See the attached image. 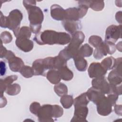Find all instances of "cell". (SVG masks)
I'll return each mask as SVG.
<instances>
[{
  "mask_svg": "<svg viewBox=\"0 0 122 122\" xmlns=\"http://www.w3.org/2000/svg\"><path fill=\"white\" fill-rule=\"evenodd\" d=\"M33 40L40 45H65L70 43L71 36L64 32H56L53 30H45L36 34Z\"/></svg>",
  "mask_w": 122,
  "mask_h": 122,
  "instance_id": "6da1fadb",
  "label": "cell"
},
{
  "mask_svg": "<svg viewBox=\"0 0 122 122\" xmlns=\"http://www.w3.org/2000/svg\"><path fill=\"white\" fill-rule=\"evenodd\" d=\"M35 0H23V4L28 11L30 28L32 32L37 34L40 32L41 23L43 20V13L41 10L36 6Z\"/></svg>",
  "mask_w": 122,
  "mask_h": 122,
  "instance_id": "7a4b0ae2",
  "label": "cell"
},
{
  "mask_svg": "<svg viewBox=\"0 0 122 122\" xmlns=\"http://www.w3.org/2000/svg\"><path fill=\"white\" fill-rule=\"evenodd\" d=\"M85 35L81 31H77L72 34L69 45L64 48L59 53L58 56L67 61L78 54L81 45L84 40Z\"/></svg>",
  "mask_w": 122,
  "mask_h": 122,
  "instance_id": "3957f363",
  "label": "cell"
},
{
  "mask_svg": "<svg viewBox=\"0 0 122 122\" xmlns=\"http://www.w3.org/2000/svg\"><path fill=\"white\" fill-rule=\"evenodd\" d=\"M22 19L23 14L18 9L11 10L9 16H6V28L12 30L16 37L20 29V22Z\"/></svg>",
  "mask_w": 122,
  "mask_h": 122,
  "instance_id": "277c9868",
  "label": "cell"
},
{
  "mask_svg": "<svg viewBox=\"0 0 122 122\" xmlns=\"http://www.w3.org/2000/svg\"><path fill=\"white\" fill-rule=\"evenodd\" d=\"M116 45L110 41H102L97 47L94 51L93 56L97 60L102 59L107 54H112L116 51Z\"/></svg>",
  "mask_w": 122,
  "mask_h": 122,
  "instance_id": "5b68a950",
  "label": "cell"
},
{
  "mask_svg": "<svg viewBox=\"0 0 122 122\" xmlns=\"http://www.w3.org/2000/svg\"><path fill=\"white\" fill-rule=\"evenodd\" d=\"M122 25H112L109 26L106 30L105 41H110L114 43L121 38Z\"/></svg>",
  "mask_w": 122,
  "mask_h": 122,
  "instance_id": "8992f818",
  "label": "cell"
},
{
  "mask_svg": "<svg viewBox=\"0 0 122 122\" xmlns=\"http://www.w3.org/2000/svg\"><path fill=\"white\" fill-rule=\"evenodd\" d=\"M37 116L38 121L41 122H53L52 118V105L45 104L40 108Z\"/></svg>",
  "mask_w": 122,
  "mask_h": 122,
  "instance_id": "52a82bcc",
  "label": "cell"
},
{
  "mask_svg": "<svg viewBox=\"0 0 122 122\" xmlns=\"http://www.w3.org/2000/svg\"><path fill=\"white\" fill-rule=\"evenodd\" d=\"M98 113L102 116H107L112 112V104L107 97L104 96L96 104Z\"/></svg>",
  "mask_w": 122,
  "mask_h": 122,
  "instance_id": "ba28073f",
  "label": "cell"
},
{
  "mask_svg": "<svg viewBox=\"0 0 122 122\" xmlns=\"http://www.w3.org/2000/svg\"><path fill=\"white\" fill-rule=\"evenodd\" d=\"M88 71L90 78H97L104 77L107 71L103 67L101 63L92 62L90 64Z\"/></svg>",
  "mask_w": 122,
  "mask_h": 122,
  "instance_id": "9c48e42d",
  "label": "cell"
},
{
  "mask_svg": "<svg viewBox=\"0 0 122 122\" xmlns=\"http://www.w3.org/2000/svg\"><path fill=\"white\" fill-rule=\"evenodd\" d=\"M92 87L101 91L104 94L111 92V87L104 77L94 78L92 81Z\"/></svg>",
  "mask_w": 122,
  "mask_h": 122,
  "instance_id": "30bf717a",
  "label": "cell"
},
{
  "mask_svg": "<svg viewBox=\"0 0 122 122\" xmlns=\"http://www.w3.org/2000/svg\"><path fill=\"white\" fill-rule=\"evenodd\" d=\"M15 43L20 50L25 52L30 51L33 48V42L26 37H17Z\"/></svg>",
  "mask_w": 122,
  "mask_h": 122,
  "instance_id": "8fae6325",
  "label": "cell"
},
{
  "mask_svg": "<svg viewBox=\"0 0 122 122\" xmlns=\"http://www.w3.org/2000/svg\"><path fill=\"white\" fill-rule=\"evenodd\" d=\"M74 116L71 122H87L86 120L88 113V108L87 106H81L74 107Z\"/></svg>",
  "mask_w": 122,
  "mask_h": 122,
  "instance_id": "7c38bea8",
  "label": "cell"
},
{
  "mask_svg": "<svg viewBox=\"0 0 122 122\" xmlns=\"http://www.w3.org/2000/svg\"><path fill=\"white\" fill-rule=\"evenodd\" d=\"M88 99L96 104L100 100L105 96V94L100 90L92 86L86 92Z\"/></svg>",
  "mask_w": 122,
  "mask_h": 122,
  "instance_id": "4fadbf2b",
  "label": "cell"
},
{
  "mask_svg": "<svg viewBox=\"0 0 122 122\" xmlns=\"http://www.w3.org/2000/svg\"><path fill=\"white\" fill-rule=\"evenodd\" d=\"M51 15L57 20H63L66 17V11L59 5L54 4L51 7Z\"/></svg>",
  "mask_w": 122,
  "mask_h": 122,
  "instance_id": "5bb4252c",
  "label": "cell"
},
{
  "mask_svg": "<svg viewBox=\"0 0 122 122\" xmlns=\"http://www.w3.org/2000/svg\"><path fill=\"white\" fill-rule=\"evenodd\" d=\"M62 25L66 30L72 34L81 28V22L79 20H64L62 21Z\"/></svg>",
  "mask_w": 122,
  "mask_h": 122,
  "instance_id": "9a60e30c",
  "label": "cell"
},
{
  "mask_svg": "<svg viewBox=\"0 0 122 122\" xmlns=\"http://www.w3.org/2000/svg\"><path fill=\"white\" fill-rule=\"evenodd\" d=\"M8 61L10 70L14 72L20 71L23 66H24V63L22 59L16 57L15 54L10 58Z\"/></svg>",
  "mask_w": 122,
  "mask_h": 122,
  "instance_id": "2e32d148",
  "label": "cell"
},
{
  "mask_svg": "<svg viewBox=\"0 0 122 122\" xmlns=\"http://www.w3.org/2000/svg\"><path fill=\"white\" fill-rule=\"evenodd\" d=\"M108 80L111 86H116L121 84L122 81V73L115 69L109 73Z\"/></svg>",
  "mask_w": 122,
  "mask_h": 122,
  "instance_id": "e0dca14e",
  "label": "cell"
},
{
  "mask_svg": "<svg viewBox=\"0 0 122 122\" xmlns=\"http://www.w3.org/2000/svg\"><path fill=\"white\" fill-rule=\"evenodd\" d=\"M18 79L17 75H12L6 77L4 79H0V96H3V92H5L7 88Z\"/></svg>",
  "mask_w": 122,
  "mask_h": 122,
  "instance_id": "ac0fdd59",
  "label": "cell"
},
{
  "mask_svg": "<svg viewBox=\"0 0 122 122\" xmlns=\"http://www.w3.org/2000/svg\"><path fill=\"white\" fill-rule=\"evenodd\" d=\"M32 68L33 71L34 75H45L44 72L46 70L43 63V59H37L34 61L32 63Z\"/></svg>",
  "mask_w": 122,
  "mask_h": 122,
  "instance_id": "d6986e66",
  "label": "cell"
},
{
  "mask_svg": "<svg viewBox=\"0 0 122 122\" xmlns=\"http://www.w3.org/2000/svg\"><path fill=\"white\" fill-rule=\"evenodd\" d=\"M73 60L75 67L78 71H84L86 70L88 64L86 60L84 58V57L77 54L73 58Z\"/></svg>",
  "mask_w": 122,
  "mask_h": 122,
  "instance_id": "ffe728a7",
  "label": "cell"
},
{
  "mask_svg": "<svg viewBox=\"0 0 122 122\" xmlns=\"http://www.w3.org/2000/svg\"><path fill=\"white\" fill-rule=\"evenodd\" d=\"M66 17L65 20H79L80 17L79 11L78 8H70L65 10Z\"/></svg>",
  "mask_w": 122,
  "mask_h": 122,
  "instance_id": "44dd1931",
  "label": "cell"
},
{
  "mask_svg": "<svg viewBox=\"0 0 122 122\" xmlns=\"http://www.w3.org/2000/svg\"><path fill=\"white\" fill-rule=\"evenodd\" d=\"M61 79L68 81L71 80L73 77V73L67 66H64L58 70Z\"/></svg>",
  "mask_w": 122,
  "mask_h": 122,
  "instance_id": "7402d4cb",
  "label": "cell"
},
{
  "mask_svg": "<svg viewBox=\"0 0 122 122\" xmlns=\"http://www.w3.org/2000/svg\"><path fill=\"white\" fill-rule=\"evenodd\" d=\"M46 77L48 81L53 84H58L61 80L58 71L54 69L50 70L46 74Z\"/></svg>",
  "mask_w": 122,
  "mask_h": 122,
  "instance_id": "603a6c76",
  "label": "cell"
},
{
  "mask_svg": "<svg viewBox=\"0 0 122 122\" xmlns=\"http://www.w3.org/2000/svg\"><path fill=\"white\" fill-rule=\"evenodd\" d=\"M90 100L88 99L86 93H83L76 97L73 101L74 107L81 106H87L89 103Z\"/></svg>",
  "mask_w": 122,
  "mask_h": 122,
  "instance_id": "cb8c5ba5",
  "label": "cell"
},
{
  "mask_svg": "<svg viewBox=\"0 0 122 122\" xmlns=\"http://www.w3.org/2000/svg\"><path fill=\"white\" fill-rule=\"evenodd\" d=\"M84 2L89 8H91L95 11L102 10L104 6V3L103 1L84 0Z\"/></svg>",
  "mask_w": 122,
  "mask_h": 122,
  "instance_id": "d4e9b609",
  "label": "cell"
},
{
  "mask_svg": "<svg viewBox=\"0 0 122 122\" xmlns=\"http://www.w3.org/2000/svg\"><path fill=\"white\" fill-rule=\"evenodd\" d=\"M101 63L106 71L113 69L115 66L116 59L112 57H108L105 58Z\"/></svg>",
  "mask_w": 122,
  "mask_h": 122,
  "instance_id": "484cf974",
  "label": "cell"
},
{
  "mask_svg": "<svg viewBox=\"0 0 122 122\" xmlns=\"http://www.w3.org/2000/svg\"><path fill=\"white\" fill-rule=\"evenodd\" d=\"M93 49L89 44L85 43V44L81 46L78 52V54L80 56L85 57H90L92 54Z\"/></svg>",
  "mask_w": 122,
  "mask_h": 122,
  "instance_id": "4316f807",
  "label": "cell"
},
{
  "mask_svg": "<svg viewBox=\"0 0 122 122\" xmlns=\"http://www.w3.org/2000/svg\"><path fill=\"white\" fill-rule=\"evenodd\" d=\"M73 96L71 95H64L61 98L60 102L62 106L65 109H69L73 104Z\"/></svg>",
  "mask_w": 122,
  "mask_h": 122,
  "instance_id": "83f0119b",
  "label": "cell"
},
{
  "mask_svg": "<svg viewBox=\"0 0 122 122\" xmlns=\"http://www.w3.org/2000/svg\"><path fill=\"white\" fill-rule=\"evenodd\" d=\"M54 90L55 93L59 96L61 97L66 95L68 93L67 86L62 82H60L56 84L54 87Z\"/></svg>",
  "mask_w": 122,
  "mask_h": 122,
  "instance_id": "f1b7e54d",
  "label": "cell"
},
{
  "mask_svg": "<svg viewBox=\"0 0 122 122\" xmlns=\"http://www.w3.org/2000/svg\"><path fill=\"white\" fill-rule=\"evenodd\" d=\"M20 86L17 83H14L9 85L6 89L5 92L9 95L14 96L20 92Z\"/></svg>",
  "mask_w": 122,
  "mask_h": 122,
  "instance_id": "f546056e",
  "label": "cell"
},
{
  "mask_svg": "<svg viewBox=\"0 0 122 122\" xmlns=\"http://www.w3.org/2000/svg\"><path fill=\"white\" fill-rule=\"evenodd\" d=\"M20 73L25 78H29L34 75V72L32 67L29 66H24L20 71Z\"/></svg>",
  "mask_w": 122,
  "mask_h": 122,
  "instance_id": "4dcf8cb0",
  "label": "cell"
},
{
  "mask_svg": "<svg viewBox=\"0 0 122 122\" xmlns=\"http://www.w3.org/2000/svg\"><path fill=\"white\" fill-rule=\"evenodd\" d=\"M31 31L30 28L27 26H23L20 28L17 37H23L29 39L31 36Z\"/></svg>",
  "mask_w": 122,
  "mask_h": 122,
  "instance_id": "1f68e13d",
  "label": "cell"
},
{
  "mask_svg": "<svg viewBox=\"0 0 122 122\" xmlns=\"http://www.w3.org/2000/svg\"><path fill=\"white\" fill-rule=\"evenodd\" d=\"M43 63L46 70L54 69V57H49L43 59Z\"/></svg>",
  "mask_w": 122,
  "mask_h": 122,
  "instance_id": "d6a6232c",
  "label": "cell"
},
{
  "mask_svg": "<svg viewBox=\"0 0 122 122\" xmlns=\"http://www.w3.org/2000/svg\"><path fill=\"white\" fill-rule=\"evenodd\" d=\"M1 43L7 44L10 42L12 40V36L10 33L7 31L2 32L0 34Z\"/></svg>",
  "mask_w": 122,
  "mask_h": 122,
  "instance_id": "836d02e7",
  "label": "cell"
},
{
  "mask_svg": "<svg viewBox=\"0 0 122 122\" xmlns=\"http://www.w3.org/2000/svg\"><path fill=\"white\" fill-rule=\"evenodd\" d=\"M63 113V109L58 105H52V117L57 118L61 117Z\"/></svg>",
  "mask_w": 122,
  "mask_h": 122,
  "instance_id": "e575fe53",
  "label": "cell"
},
{
  "mask_svg": "<svg viewBox=\"0 0 122 122\" xmlns=\"http://www.w3.org/2000/svg\"><path fill=\"white\" fill-rule=\"evenodd\" d=\"M102 41V40L101 37L96 35L91 36L89 39V43L95 48L98 46Z\"/></svg>",
  "mask_w": 122,
  "mask_h": 122,
  "instance_id": "d590c367",
  "label": "cell"
},
{
  "mask_svg": "<svg viewBox=\"0 0 122 122\" xmlns=\"http://www.w3.org/2000/svg\"><path fill=\"white\" fill-rule=\"evenodd\" d=\"M41 107L40 104L38 102H33L30 105V112L34 114V115L37 116L38 111Z\"/></svg>",
  "mask_w": 122,
  "mask_h": 122,
  "instance_id": "8d00e7d4",
  "label": "cell"
},
{
  "mask_svg": "<svg viewBox=\"0 0 122 122\" xmlns=\"http://www.w3.org/2000/svg\"><path fill=\"white\" fill-rule=\"evenodd\" d=\"M118 96H119L118 95H117L115 93L111 92V93L108 94L107 98L108 99L109 101L111 102L112 105L114 106L118 98Z\"/></svg>",
  "mask_w": 122,
  "mask_h": 122,
  "instance_id": "74e56055",
  "label": "cell"
},
{
  "mask_svg": "<svg viewBox=\"0 0 122 122\" xmlns=\"http://www.w3.org/2000/svg\"><path fill=\"white\" fill-rule=\"evenodd\" d=\"M0 27L2 28H6V16L3 15L1 11H0Z\"/></svg>",
  "mask_w": 122,
  "mask_h": 122,
  "instance_id": "f35d334b",
  "label": "cell"
},
{
  "mask_svg": "<svg viewBox=\"0 0 122 122\" xmlns=\"http://www.w3.org/2000/svg\"><path fill=\"white\" fill-rule=\"evenodd\" d=\"M114 111L115 113L120 116L122 115V105H114Z\"/></svg>",
  "mask_w": 122,
  "mask_h": 122,
  "instance_id": "ab89813d",
  "label": "cell"
},
{
  "mask_svg": "<svg viewBox=\"0 0 122 122\" xmlns=\"http://www.w3.org/2000/svg\"><path fill=\"white\" fill-rule=\"evenodd\" d=\"M0 75L1 76H3L5 75V72H6V65L4 62L1 61L0 64Z\"/></svg>",
  "mask_w": 122,
  "mask_h": 122,
  "instance_id": "60d3db41",
  "label": "cell"
},
{
  "mask_svg": "<svg viewBox=\"0 0 122 122\" xmlns=\"http://www.w3.org/2000/svg\"><path fill=\"white\" fill-rule=\"evenodd\" d=\"M7 49L5 48V47H4L3 45H2V43H1V48H0V58H4L7 52Z\"/></svg>",
  "mask_w": 122,
  "mask_h": 122,
  "instance_id": "b9f144b4",
  "label": "cell"
},
{
  "mask_svg": "<svg viewBox=\"0 0 122 122\" xmlns=\"http://www.w3.org/2000/svg\"><path fill=\"white\" fill-rule=\"evenodd\" d=\"M0 108L4 107L7 104L6 99L4 96H0Z\"/></svg>",
  "mask_w": 122,
  "mask_h": 122,
  "instance_id": "7bdbcfd3",
  "label": "cell"
},
{
  "mask_svg": "<svg viewBox=\"0 0 122 122\" xmlns=\"http://www.w3.org/2000/svg\"><path fill=\"white\" fill-rule=\"evenodd\" d=\"M122 12L121 11H120L119 12H118L116 14V19L118 22H119L120 23H122Z\"/></svg>",
  "mask_w": 122,
  "mask_h": 122,
  "instance_id": "ee69618b",
  "label": "cell"
}]
</instances>
